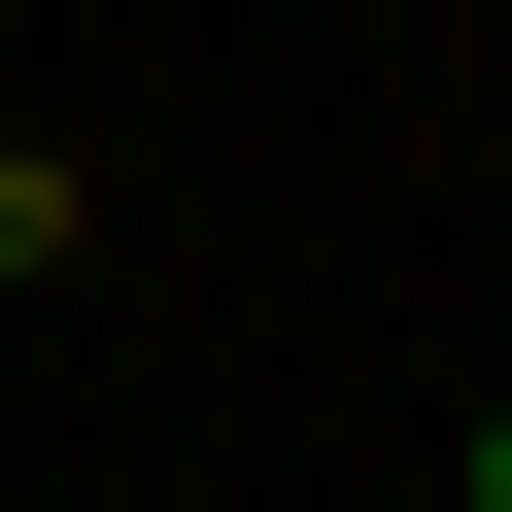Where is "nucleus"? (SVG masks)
<instances>
[{"label":"nucleus","mask_w":512,"mask_h":512,"mask_svg":"<svg viewBox=\"0 0 512 512\" xmlns=\"http://www.w3.org/2000/svg\"><path fill=\"white\" fill-rule=\"evenodd\" d=\"M444 512H512V410H478V478H444Z\"/></svg>","instance_id":"1"}]
</instances>
